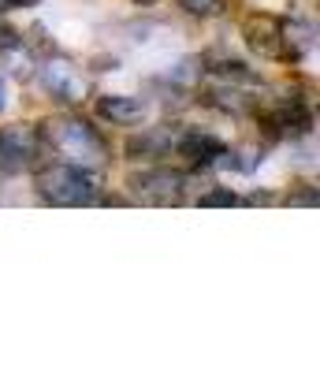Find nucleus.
<instances>
[{"mask_svg": "<svg viewBox=\"0 0 320 365\" xmlns=\"http://www.w3.org/2000/svg\"><path fill=\"white\" fill-rule=\"evenodd\" d=\"M8 4H15V8H30V4H38V0H8Z\"/></svg>", "mask_w": 320, "mask_h": 365, "instance_id": "a211bd4d", "label": "nucleus"}, {"mask_svg": "<svg viewBox=\"0 0 320 365\" xmlns=\"http://www.w3.org/2000/svg\"><path fill=\"white\" fill-rule=\"evenodd\" d=\"M38 135L71 164H86V168H105L108 164L105 142L97 138V130L82 115H53V120L41 123Z\"/></svg>", "mask_w": 320, "mask_h": 365, "instance_id": "f257e3e1", "label": "nucleus"}, {"mask_svg": "<svg viewBox=\"0 0 320 365\" xmlns=\"http://www.w3.org/2000/svg\"><path fill=\"white\" fill-rule=\"evenodd\" d=\"M239 202H242V197L234 194V190H227V187H216V190H209V194L197 197L201 209H216V205H220V209H231V205H239Z\"/></svg>", "mask_w": 320, "mask_h": 365, "instance_id": "4468645a", "label": "nucleus"}, {"mask_svg": "<svg viewBox=\"0 0 320 365\" xmlns=\"http://www.w3.org/2000/svg\"><path fill=\"white\" fill-rule=\"evenodd\" d=\"M138 4H157V0H138Z\"/></svg>", "mask_w": 320, "mask_h": 365, "instance_id": "412c9836", "label": "nucleus"}, {"mask_svg": "<svg viewBox=\"0 0 320 365\" xmlns=\"http://www.w3.org/2000/svg\"><path fill=\"white\" fill-rule=\"evenodd\" d=\"M8 11V0H0V15H4Z\"/></svg>", "mask_w": 320, "mask_h": 365, "instance_id": "aec40b11", "label": "nucleus"}, {"mask_svg": "<svg viewBox=\"0 0 320 365\" xmlns=\"http://www.w3.org/2000/svg\"><path fill=\"white\" fill-rule=\"evenodd\" d=\"M209 71L216 75V78H227V82H249L254 78V71L246 68L242 60H234V56H216V53H209Z\"/></svg>", "mask_w": 320, "mask_h": 365, "instance_id": "ddd939ff", "label": "nucleus"}, {"mask_svg": "<svg viewBox=\"0 0 320 365\" xmlns=\"http://www.w3.org/2000/svg\"><path fill=\"white\" fill-rule=\"evenodd\" d=\"M97 172L86 164H45L38 172V194L48 205H90L97 202Z\"/></svg>", "mask_w": 320, "mask_h": 365, "instance_id": "f03ea898", "label": "nucleus"}, {"mask_svg": "<svg viewBox=\"0 0 320 365\" xmlns=\"http://www.w3.org/2000/svg\"><path fill=\"white\" fill-rule=\"evenodd\" d=\"M33 157H38V130H30L26 123H11L0 130V172L4 175H19Z\"/></svg>", "mask_w": 320, "mask_h": 365, "instance_id": "7ed1b4c3", "label": "nucleus"}, {"mask_svg": "<svg viewBox=\"0 0 320 365\" xmlns=\"http://www.w3.org/2000/svg\"><path fill=\"white\" fill-rule=\"evenodd\" d=\"M279 23V56H301L306 48L316 41V23L313 19H301V15H287V19H276Z\"/></svg>", "mask_w": 320, "mask_h": 365, "instance_id": "0eeeda50", "label": "nucleus"}, {"mask_svg": "<svg viewBox=\"0 0 320 365\" xmlns=\"http://www.w3.org/2000/svg\"><path fill=\"white\" fill-rule=\"evenodd\" d=\"M209 108H220V112H231V115H246L249 112V97L239 93V90H227V86H216L201 97Z\"/></svg>", "mask_w": 320, "mask_h": 365, "instance_id": "f8f14e48", "label": "nucleus"}, {"mask_svg": "<svg viewBox=\"0 0 320 365\" xmlns=\"http://www.w3.org/2000/svg\"><path fill=\"white\" fill-rule=\"evenodd\" d=\"M220 142H216V135H209V130H201V127H194V130H187L182 135V142H179V153H182V160L190 164V168H209L212 164V157L220 153Z\"/></svg>", "mask_w": 320, "mask_h": 365, "instance_id": "9d476101", "label": "nucleus"}, {"mask_svg": "<svg viewBox=\"0 0 320 365\" xmlns=\"http://www.w3.org/2000/svg\"><path fill=\"white\" fill-rule=\"evenodd\" d=\"M130 190L142 194V202L172 205L175 197L182 194V175H179V172H167V168H153V172L134 175V179H130Z\"/></svg>", "mask_w": 320, "mask_h": 365, "instance_id": "39448f33", "label": "nucleus"}, {"mask_svg": "<svg viewBox=\"0 0 320 365\" xmlns=\"http://www.w3.org/2000/svg\"><path fill=\"white\" fill-rule=\"evenodd\" d=\"M179 8L187 15H197V19H209V15L224 8V0H179Z\"/></svg>", "mask_w": 320, "mask_h": 365, "instance_id": "2eb2a0df", "label": "nucleus"}, {"mask_svg": "<svg viewBox=\"0 0 320 365\" xmlns=\"http://www.w3.org/2000/svg\"><path fill=\"white\" fill-rule=\"evenodd\" d=\"M172 149V135L167 127H153V130H142V135H130L127 138V157H138V160H157Z\"/></svg>", "mask_w": 320, "mask_h": 365, "instance_id": "9b49d317", "label": "nucleus"}, {"mask_svg": "<svg viewBox=\"0 0 320 365\" xmlns=\"http://www.w3.org/2000/svg\"><path fill=\"white\" fill-rule=\"evenodd\" d=\"M41 86L63 105H71V101H78V97L86 93V86H82V78L75 75V68L67 60H60V56H53L41 68Z\"/></svg>", "mask_w": 320, "mask_h": 365, "instance_id": "423d86ee", "label": "nucleus"}, {"mask_svg": "<svg viewBox=\"0 0 320 365\" xmlns=\"http://www.w3.org/2000/svg\"><path fill=\"white\" fill-rule=\"evenodd\" d=\"M0 108H4V82H0Z\"/></svg>", "mask_w": 320, "mask_h": 365, "instance_id": "6ab92c4d", "label": "nucleus"}, {"mask_svg": "<svg viewBox=\"0 0 320 365\" xmlns=\"http://www.w3.org/2000/svg\"><path fill=\"white\" fill-rule=\"evenodd\" d=\"M287 205H309V209H316L320 197H316L313 187H309V190H294V197H287Z\"/></svg>", "mask_w": 320, "mask_h": 365, "instance_id": "dca6fc26", "label": "nucleus"}, {"mask_svg": "<svg viewBox=\"0 0 320 365\" xmlns=\"http://www.w3.org/2000/svg\"><path fill=\"white\" fill-rule=\"evenodd\" d=\"M309 127H313V115H309V105L301 101V97L279 101L272 112L264 115V130H268V138H301Z\"/></svg>", "mask_w": 320, "mask_h": 365, "instance_id": "20e7f679", "label": "nucleus"}, {"mask_svg": "<svg viewBox=\"0 0 320 365\" xmlns=\"http://www.w3.org/2000/svg\"><path fill=\"white\" fill-rule=\"evenodd\" d=\"M242 38L261 56H279V23L272 15H249L242 23Z\"/></svg>", "mask_w": 320, "mask_h": 365, "instance_id": "1a4fd4ad", "label": "nucleus"}, {"mask_svg": "<svg viewBox=\"0 0 320 365\" xmlns=\"http://www.w3.org/2000/svg\"><path fill=\"white\" fill-rule=\"evenodd\" d=\"M15 45H19V34H15L11 26L0 23V53H8V48H15Z\"/></svg>", "mask_w": 320, "mask_h": 365, "instance_id": "f3484780", "label": "nucleus"}, {"mask_svg": "<svg viewBox=\"0 0 320 365\" xmlns=\"http://www.w3.org/2000/svg\"><path fill=\"white\" fill-rule=\"evenodd\" d=\"M97 115L115 127H138L145 120V105L138 97H123V93H105L97 97Z\"/></svg>", "mask_w": 320, "mask_h": 365, "instance_id": "6e6552de", "label": "nucleus"}]
</instances>
